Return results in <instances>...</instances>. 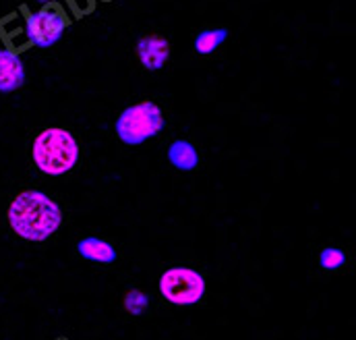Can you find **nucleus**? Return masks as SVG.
<instances>
[{
  "label": "nucleus",
  "instance_id": "ddd939ff",
  "mask_svg": "<svg viewBox=\"0 0 356 340\" xmlns=\"http://www.w3.org/2000/svg\"><path fill=\"white\" fill-rule=\"evenodd\" d=\"M38 2H42V4H46V2H50V0H38Z\"/></svg>",
  "mask_w": 356,
  "mask_h": 340
},
{
  "label": "nucleus",
  "instance_id": "7ed1b4c3",
  "mask_svg": "<svg viewBox=\"0 0 356 340\" xmlns=\"http://www.w3.org/2000/svg\"><path fill=\"white\" fill-rule=\"evenodd\" d=\"M166 127L164 112L156 102H139L124 108L116 118V135L127 146H141L162 133Z\"/></svg>",
  "mask_w": 356,
  "mask_h": 340
},
{
  "label": "nucleus",
  "instance_id": "0eeeda50",
  "mask_svg": "<svg viewBox=\"0 0 356 340\" xmlns=\"http://www.w3.org/2000/svg\"><path fill=\"white\" fill-rule=\"evenodd\" d=\"M25 84V63L8 48H0V91L13 93Z\"/></svg>",
  "mask_w": 356,
  "mask_h": 340
},
{
  "label": "nucleus",
  "instance_id": "6e6552de",
  "mask_svg": "<svg viewBox=\"0 0 356 340\" xmlns=\"http://www.w3.org/2000/svg\"><path fill=\"white\" fill-rule=\"evenodd\" d=\"M77 252H79V255L83 259L97 261V263H112V261H116V249L108 241L97 239V237L81 239L79 245H77Z\"/></svg>",
  "mask_w": 356,
  "mask_h": 340
},
{
  "label": "nucleus",
  "instance_id": "f8f14e48",
  "mask_svg": "<svg viewBox=\"0 0 356 340\" xmlns=\"http://www.w3.org/2000/svg\"><path fill=\"white\" fill-rule=\"evenodd\" d=\"M319 263L325 270H338L346 263V254L338 247H325L319 255Z\"/></svg>",
  "mask_w": 356,
  "mask_h": 340
},
{
  "label": "nucleus",
  "instance_id": "423d86ee",
  "mask_svg": "<svg viewBox=\"0 0 356 340\" xmlns=\"http://www.w3.org/2000/svg\"><path fill=\"white\" fill-rule=\"evenodd\" d=\"M137 56L147 71H160L170 59V44L162 36H145L137 42Z\"/></svg>",
  "mask_w": 356,
  "mask_h": 340
},
{
  "label": "nucleus",
  "instance_id": "1a4fd4ad",
  "mask_svg": "<svg viewBox=\"0 0 356 340\" xmlns=\"http://www.w3.org/2000/svg\"><path fill=\"white\" fill-rule=\"evenodd\" d=\"M168 162L178 170H195L199 164V154H197V148L184 139H177L170 144L168 148Z\"/></svg>",
  "mask_w": 356,
  "mask_h": 340
},
{
  "label": "nucleus",
  "instance_id": "f257e3e1",
  "mask_svg": "<svg viewBox=\"0 0 356 340\" xmlns=\"http://www.w3.org/2000/svg\"><path fill=\"white\" fill-rule=\"evenodd\" d=\"M6 216L13 233L33 243L50 239L63 224V212L58 203L35 189L19 193L10 201Z\"/></svg>",
  "mask_w": 356,
  "mask_h": 340
},
{
  "label": "nucleus",
  "instance_id": "f03ea898",
  "mask_svg": "<svg viewBox=\"0 0 356 340\" xmlns=\"http://www.w3.org/2000/svg\"><path fill=\"white\" fill-rule=\"evenodd\" d=\"M79 144L75 135L60 127L44 129L31 146V158L38 170L48 176H63L77 167Z\"/></svg>",
  "mask_w": 356,
  "mask_h": 340
},
{
  "label": "nucleus",
  "instance_id": "20e7f679",
  "mask_svg": "<svg viewBox=\"0 0 356 340\" xmlns=\"http://www.w3.org/2000/svg\"><path fill=\"white\" fill-rule=\"evenodd\" d=\"M160 293L172 305H195L205 295V280L197 270L177 265L162 274Z\"/></svg>",
  "mask_w": 356,
  "mask_h": 340
},
{
  "label": "nucleus",
  "instance_id": "9d476101",
  "mask_svg": "<svg viewBox=\"0 0 356 340\" xmlns=\"http://www.w3.org/2000/svg\"><path fill=\"white\" fill-rule=\"evenodd\" d=\"M228 38V29L218 27V29H203L197 38H195V50L199 54H211L220 48V44H224Z\"/></svg>",
  "mask_w": 356,
  "mask_h": 340
},
{
  "label": "nucleus",
  "instance_id": "9b49d317",
  "mask_svg": "<svg viewBox=\"0 0 356 340\" xmlns=\"http://www.w3.org/2000/svg\"><path fill=\"white\" fill-rule=\"evenodd\" d=\"M149 305V297L141 291H131L124 297V309L133 316H141Z\"/></svg>",
  "mask_w": 356,
  "mask_h": 340
},
{
  "label": "nucleus",
  "instance_id": "39448f33",
  "mask_svg": "<svg viewBox=\"0 0 356 340\" xmlns=\"http://www.w3.org/2000/svg\"><path fill=\"white\" fill-rule=\"evenodd\" d=\"M67 23H69L67 15L58 6H42L40 10H35L27 17L25 31L33 46L50 48L63 38Z\"/></svg>",
  "mask_w": 356,
  "mask_h": 340
}]
</instances>
